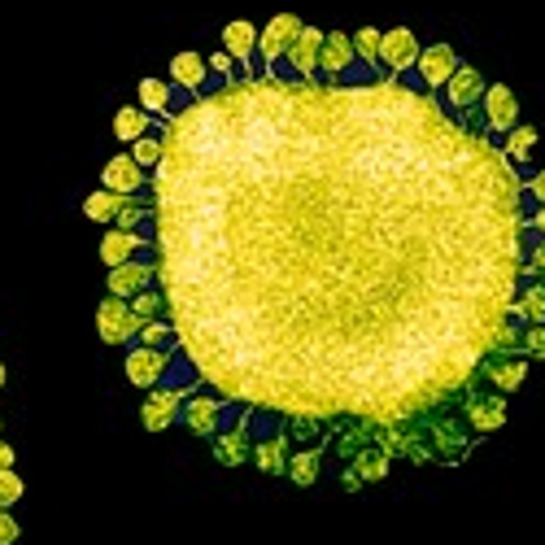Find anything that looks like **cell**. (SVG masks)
Segmentation results:
<instances>
[{"instance_id": "obj_1", "label": "cell", "mask_w": 545, "mask_h": 545, "mask_svg": "<svg viewBox=\"0 0 545 545\" xmlns=\"http://www.w3.org/2000/svg\"><path fill=\"white\" fill-rule=\"evenodd\" d=\"M153 275L223 402L393 428L454 402L519 301L532 197L419 79H227L166 118Z\"/></svg>"}, {"instance_id": "obj_2", "label": "cell", "mask_w": 545, "mask_h": 545, "mask_svg": "<svg viewBox=\"0 0 545 545\" xmlns=\"http://www.w3.org/2000/svg\"><path fill=\"white\" fill-rule=\"evenodd\" d=\"M262 423H266V432L253 441L249 463L258 467L262 476H280L288 467V454H293V432L284 428V415H275V410H262Z\"/></svg>"}, {"instance_id": "obj_3", "label": "cell", "mask_w": 545, "mask_h": 545, "mask_svg": "<svg viewBox=\"0 0 545 545\" xmlns=\"http://www.w3.org/2000/svg\"><path fill=\"white\" fill-rule=\"evenodd\" d=\"M423 432H428V441H432V458H445V463H458V458L471 450V436H476V428L467 423L463 410H458V415L441 410V415H432L423 423Z\"/></svg>"}, {"instance_id": "obj_4", "label": "cell", "mask_w": 545, "mask_h": 545, "mask_svg": "<svg viewBox=\"0 0 545 545\" xmlns=\"http://www.w3.org/2000/svg\"><path fill=\"white\" fill-rule=\"evenodd\" d=\"M240 415V410H236ZM232 415V419H236ZM179 419L192 436H218L227 428V402L218 393H205V389H192L184 393V406H179Z\"/></svg>"}, {"instance_id": "obj_5", "label": "cell", "mask_w": 545, "mask_h": 545, "mask_svg": "<svg viewBox=\"0 0 545 545\" xmlns=\"http://www.w3.org/2000/svg\"><path fill=\"white\" fill-rule=\"evenodd\" d=\"M484 101V75L476 66H458L450 83H445V105H450L454 118H463L467 127H484L476 118V105Z\"/></svg>"}, {"instance_id": "obj_6", "label": "cell", "mask_w": 545, "mask_h": 545, "mask_svg": "<svg viewBox=\"0 0 545 545\" xmlns=\"http://www.w3.org/2000/svg\"><path fill=\"white\" fill-rule=\"evenodd\" d=\"M301 27H306V22H301L297 14H275L271 22H266V31L258 35V75H253V79H262L266 66L280 62L288 48H293V40L301 35Z\"/></svg>"}, {"instance_id": "obj_7", "label": "cell", "mask_w": 545, "mask_h": 545, "mask_svg": "<svg viewBox=\"0 0 545 545\" xmlns=\"http://www.w3.org/2000/svg\"><path fill=\"white\" fill-rule=\"evenodd\" d=\"M354 66H358V53H354V40L349 31H327L323 35V53H319V75L323 83H358L354 79Z\"/></svg>"}, {"instance_id": "obj_8", "label": "cell", "mask_w": 545, "mask_h": 545, "mask_svg": "<svg viewBox=\"0 0 545 545\" xmlns=\"http://www.w3.org/2000/svg\"><path fill=\"white\" fill-rule=\"evenodd\" d=\"M419 53H423V48H419V40H415V31H410V27L384 31V40H380V79H393V75L415 70Z\"/></svg>"}, {"instance_id": "obj_9", "label": "cell", "mask_w": 545, "mask_h": 545, "mask_svg": "<svg viewBox=\"0 0 545 545\" xmlns=\"http://www.w3.org/2000/svg\"><path fill=\"white\" fill-rule=\"evenodd\" d=\"M96 336L105 345H127L131 336H140V319L131 314V301L123 297H105L96 310Z\"/></svg>"}, {"instance_id": "obj_10", "label": "cell", "mask_w": 545, "mask_h": 545, "mask_svg": "<svg viewBox=\"0 0 545 545\" xmlns=\"http://www.w3.org/2000/svg\"><path fill=\"white\" fill-rule=\"evenodd\" d=\"M210 441H214V463L218 467H245L249 450H253V441H249V406L240 410V415L227 423L218 436H210Z\"/></svg>"}, {"instance_id": "obj_11", "label": "cell", "mask_w": 545, "mask_h": 545, "mask_svg": "<svg viewBox=\"0 0 545 545\" xmlns=\"http://www.w3.org/2000/svg\"><path fill=\"white\" fill-rule=\"evenodd\" d=\"M528 371H532V358L524 354V349H519V354H489L476 380H489L493 393H511L528 380Z\"/></svg>"}, {"instance_id": "obj_12", "label": "cell", "mask_w": 545, "mask_h": 545, "mask_svg": "<svg viewBox=\"0 0 545 545\" xmlns=\"http://www.w3.org/2000/svg\"><path fill=\"white\" fill-rule=\"evenodd\" d=\"M484 127H489V136H506L511 127H519V101H515V92L506 88V83H493V88H484Z\"/></svg>"}, {"instance_id": "obj_13", "label": "cell", "mask_w": 545, "mask_h": 545, "mask_svg": "<svg viewBox=\"0 0 545 545\" xmlns=\"http://www.w3.org/2000/svg\"><path fill=\"white\" fill-rule=\"evenodd\" d=\"M323 35L327 31H319V27H301V35L293 40V48L280 57V62L293 70V79H319V53H323Z\"/></svg>"}, {"instance_id": "obj_14", "label": "cell", "mask_w": 545, "mask_h": 545, "mask_svg": "<svg viewBox=\"0 0 545 545\" xmlns=\"http://www.w3.org/2000/svg\"><path fill=\"white\" fill-rule=\"evenodd\" d=\"M467 406H463V415L467 423L476 432H493V428H502L506 423V397L502 393H480L476 384H467Z\"/></svg>"}, {"instance_id": "obj_15", "label": "cell", "mask_w": 545, "mask_h": 545, "mask_svg": "<svg viewBox=\"0 0 545 545\" xmlns=\"http://www.w3.org/2000/svg\"><path fill=\"white\" fill-rule=\"evenodd\" d=\"M179 406H184V397H179L175 389H166V384H157V389H149V397H144V406H140V423L149 432H166L179 419Z\"/></svg>"}, {"instance_id": "obj_16", "label": "cell", "mask_w": 545, "mask_h": 545, "mask_svg": "<svg viewBox=\"0 0 545 545\" xmlns=\"http://www.w3.org/2000/svg\"><path fill=\"white\" fill-rule=\"evenodd\" d=\"M415 66H419V83H423V88H445L450 75L463 62H458V53H454L450 44H432V48H423V53H419Z\"/></svg>"}, {"instance_id": "obj_17", "label": "cell", "mask_w": 545, "mask_h": 545, "mask_svg": "<svg viewBox=\"0 0 545 545\" xmlns=\"http://www.w3.org/2000/svg\"><path fill=\"white\" fill-rule=\"evenodd\" d=\"M101 188L118 192V197H136V192H144V171L131 162V153H118V157H109V162H105Z\"/></svg>"}, {"instance_id": "obj_18", "label": "cell", "mask_w": 545, "mask_h": 545, "mask_svg": "<svg viewBox=\"0 0 545 545\" xmlns=\"http://www.w3.org/2000/svg\"><path fill=\"white\" fill-rule=\"evenodd\" d=\"M149 280H153V262H144L140 253L131 262H123V266H114L109 271V297H136V293H144L149 288Z\"/></svg>"}, {"instance_id": "obj_19", "label": "cell", "mask_w": 545, "mask_h": 545, "mask_svg": "<svg viewBox=\"0 0 545 545\" xmlns=\"http://www.w3.org/2000/svg\"><path fill=\"white\" fill-rule=\"evenodd\" d=\"M166 375V354L162 349H131L127 354V380L136 384V389H157Z\"/></svg>"}, {"instance_id": "obj_20", "label": "cell", "mask_w": 545, "mask_h": 545, "mask_svg": "<svg viewBox=\"0 0 545 545\" xmlns=\"http://www.w3.org/2000/svg\"><path fill=\"white\" fill-rule=\"evenodd\" d=\"M140 232H118V227H109V232L101 236V262L114 271V266H123V262H131L140 253Z\"/></svg>"}, {"instance_id": "obj_21", "label": "cell", "mask_w": 545, "mask_h": 545, "mask_svg": "<svg viewBox=\"0 0 545 545\" xmlns=\"http://www.w3.org/2000/svg\"><path fill=\"white\" fill-rule=\"evenodd\" d=\"M205 79H210V62L201 53H179L171 57V83H179L184 92H201Z\"/></svg>"}, {"instance_id": "obj_22", "label": "cell", "mask_w": 545, "mask_h": 545, "mask_svg": "<svg viewBox=\"0 0 545 545\" xmlns=\"http://www.w3.org/2000/svg\"><path fill=\"white\" fill-rule=\"evenodd\" d=\"M223 53L232 57L236 66H245L253 53H258V31H253V22H227V31H223Z\"/></svg>"}, {"instance_id": "obj_23", "label": "cell", "mask_w": 545, "mask_h": 545, "mask_svg": "<svg viewBox=\"0 0 545 545\" xmlns=\"http://www.w3.org/2000/svg\"><path fill=\"white\" fill-rule=\"evenodd\" d=\"M319 471H323V454H319V445H306V450H293V454H288L284 476L293 480L297 489H310V484L319 480Z\"/></svg>"}, {"instance_id": "obj_24", "label": "cell", "mask_w": 545, "mask_h": 545, "mask_svg": "<svg viewBox=\"0 0 545 545\" xmlns=\"http://www.w3.org/2000/svg\"><path fill=\"white\" fill-rule=\"evenodd\" d=\"M389 467H393V454H389V450H380V445H367V450H358V454H354V471L362 476V484L384 480V476H389Z\"/></svg>"}, {"instance_id": "obj_25", "label": "cell", "mask_w": 545, "mask_h": 545, "mask_svg": "<svg viewBox=\"0 0 545 545\" xmlns=\"http://www.w3.org/2000/svg\"><path fill=\"white\" fill-rule=\"evenodd\" d=\"M127 197H118V192L109 188H96L92 197H83V218H92V223H114L118 210H123Z\"/></svg>"}, {"instance_id": "obj_26", "label": "cell", "mask_w": 545, "mask_h": 545, "mask_svg": "<svg viewBox=\"0 0 545 545\" xmlns=\"http://www.w3.org/2000/svg\"><path fill=\"white\" fill-rule=\"evenodd\" d=\"M149 127H153V118L144 114L140 105L118 109V118H114V136H118V140H127V144H136L140 136H149Z\"/></svg>"}, {"instance_id": "obj_27", "label": "cell", "mask_w": 545, "mask_h": 545, "mask_svg": "<svg viewBox=\"0 0 545 545\" xmlns=\"http://www.w3.org/2000/svg\"><path fill=\"white\" fill-rule=\"evenodd\" d=\"M515 314H519V323H524V327H528V323H545V280L519 288Z\"/></svg>"}, {"instance_id": "obj_28", "label": "cell", "mask_w": 545, "mask_h": 545, "mask_svg": "<svg viewBox=\"0 0 545 545\" xmlns=\"http://www.w3.org/2000/svg\"><path fill=\"white\" fill-rule=\"evenodd\" d=\"M519 349H524V323H519V314L511 310L498 323V332H493V354H519Z\"/></svg>"}, {"instance_id": "obj_29", "label": "cell", "mask_w": 545, "mask_h": 545, "mask_svg": "<svg viewBox=\"0 0 545 545\" xmlns=\"http://www.w3.org/2000/svg\"><path fill=\"white\" fill-rule=\"evenodd\" d=\"M171 83H162V79H140V105H144V114H171Z\"/></svg>"}, {"instance_id": "obj_30", "label": "cell", "mask_w": 545, "mask_h": 545, "mask_svg": "<svg viewBox=\"0 0 545 545\" xmlns=\"http://www.w3.org/2000/svg\"><path fill=\"white\" fill-rule=\"evenodd\" d=\"M140 345L144 349H162V354H171V349H179V336H175V327L171 323H144L140 327Z\"/></svg>"}, {"instance_id": "obj_31", "label": "cell", "mask_w": 545, "mask_h": 545, "mask_svg": "<svg viewBox=\"0 0 545 545\" xmlns=\"http://www.w3.org/2000/svg\"><path fill=\"white\" fill-rule=\"evenodd\" d=\"M380 40H384V31H375V27H362L354 35V53H358V62L362 66H371L375 75H380Z\"/></svg>"}, {"instance_id": "obj_32", "label": "cell", "mask_w": 545, "mask_h": 545, "mask_svg": "<svg viewBox=\"0 0 545 545\" xmlns=\"http://www.w3.org/2000/svg\"><path fill=\"white\" fill-rule=\"evenodd\" d=\"M532 144H537V127H511V131H506V149L502 153L519 166V162H528Z\"/></svg>"}, {"instance_id": "obj_33", "label": "cell", "mask_w": 545, "mask_h": 545, "mask_svg": "<svg viewBox=\"0 0 545 545\" xmlns=\"http://www.w3.org/2000/svg\"><path fill=\"white\" fill-rule=\"evenodd\" d=\"M131 314L140 319V327H144V323H157V319L166 314V297H162V293H149V288H144V293L131 297Z\"/></svg>"}, {"instance_id": "obj_34", "label": "cell", "mask_w": 545, "mask_h": 545, "mask_svg": "<svg viewBox=\"0 0 545 545\" xmlns=\"http://www.w3.org/2000/svg\"><path fill=\"white\" fill-rule=\"evenodd\" d=\"M131 162H136L140 171L144 166H153L157 171V162H162V136H140L136 144H131Z\"/></svg>"}, {"instance_id": "obj_35", "label": "cell", "mask_w": 545, "mask_h": 545, "mask_svg": "<svg viewBox=\"0 0 545 545\" xmlns=\"http://www.w3.org/2000/svg\"><path fill=\"white\" fill-rule=\"evenodd\" d=\"M144 223H149V205H140L136 197H127L123 210H118V218H114V227H118V232H136V227H144Z\"/></svg>"}, {"instance_id": "obj_36", "label": "cell", "mask_w": 545, "mask_h": 545, "mask_svg": "<svg viewBox=\"0 0 545 545\" xmlns=\"http://www.w3.org/2000/svg\"><path fill=\"white\" fill-rule=\"evenodd\" d=\"M524 271H532V275H545V236H532V232H528Z\"/></svg>"}, {"instance_id": "obj_37", "label": "cell", "mask_w": 545, "mask_h": 545, "mask_svg": "<svg viewBox=\"0 0 545 545\" xmlns=\"http://www.w3.org/2000/svg\"><path fill=\"white\" fill-rule=\"evenodd\" d=\"M18 498H22V476H18V471H0V511L14 506Z\"/></svg>"}, {"instance_id": "obj_38", "label": "cell", "mask_w": 545, "mask_h": 545, "mask_svg": "<svg viewBox=\"0 0 545 545\" xmlns=\"http://www.w3.org/2000/svg\"><path fill=\"white\" fill-rule=\"evenodd\" d=\"M524 354L528 358H545V323H528L524 327Z\"/></svg>"}, {"instance_id": "obj_39", "label": "cell", "mask_w": 545, "mask_h": 545, "mask_svg": "<svg viewBox=\"0 0 545 545\" xmlns=\"http://www.w3.org/2000/svg\"><path fill=\"white\" fill-rule=\"evenodd\" d=\"M524 192L532 197V205H545V171L528 175V179H524Z\"/></svg>"}, {"instance_id": "obj_40", "label": "cell", "mask_w": 545, "mask_h": 545, "mask_svg": "<svg viewBox=\"0 0 545 545\" xmlns=\"http://www.w3.org/2000/svg\"><path fill=\"white\" fill-rule=\"evenodd\" d=\"M210 70L218 75V83H227V79H232V70H236V62H232L227 53H214V57H210Z\"/></svg>"}, {"instance_id": "obj_41", "label": "cell", "mask_w": 545, "mask_h": 545, "mask_svg": "<svg viewBox=\"0 0 545 545\" xmlns=\"http://www.w3.org/2000/svg\"><path fill=\"white\" fill-rule=\"evenodd\" d=\"M18 541V519L9 511H0V545H14Z\"/></svg>"}, {"instance_id": "obj_42", "label": "cell", "mask_w": 545, "mask_h": 545, "mask_svg": "<svg viewBox=\"0 0 545 545\" xmlns=\"http://www.w3.org/2000/svg\"><path fill=\"white\" fill-rule=\"evenodd\" d=\"M528 232H532V236H545V205H537V210H532V218H528Z\"/></svg>"}, {"instance_id": "obj_43", "label": "cell", "mask_w": 545, "mask_h": 545, "mask_svg": "<svg viewBox=\"0 0 545 545\" xmlns=\"http://www.w3.org/2000/svg\"><path fill=\"white\" fill-rule=\"evenodd\" d=\"M341 484H345V493H358V489H362V476H358V471H354V467H345V476H341Z\"/></svg>"}, {"instance_id": "obj_44", "label": "cell", "mask_w": 545, "mask_h": 545, "mask_svg": "<svg viewBox=\"0 0 545 545\" xmlns=\"http://www.w3.org/2000/svg\"><path fill=\"white\" fill-rule=\"evenodd\" d=\"M0 471H14V445L0 441Z\"/></svg>"}, {"instance_id": "obj_45", "label": "cell", "mask_w": 545, "mask_h": 545, "mask_svg": "<svg viewBox=\"0 0 545 545\" xmlns=\"http://www.w3.org/2000/svg\"><path fill=\"white\" fill-rule=\"evenodd\" d=\"M0 384H5V367H0Z\"/></svg>"}]
</instances>
